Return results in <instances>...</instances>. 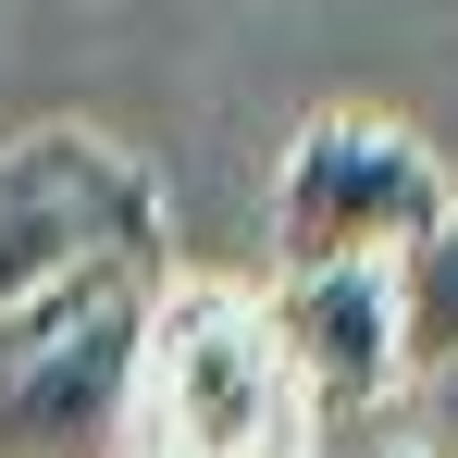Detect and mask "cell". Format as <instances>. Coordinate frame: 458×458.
Masks as SVG:
<instances>
[{"label": "cell", "instance_id": "1", "mask_svg": "<svg viewBox=\"0 0 458 458\" xmlns=\"http://www.w3.org/2000/svg\"><path fill=\"white\" fill-rule=\"evenodd\" d=\"M310 396L273 347L260 285L224 273H161L149 335H137V409L124 458H310Z\"/></svg>", "mask_w": 458, "mask_h": 458}, {"label": "cell", "instance_id": "2", "mask_svg": "<svg viewBox=\"0 0 458 458\" xmlns=\"http://www.w3.org/2000/svg\"><path fill=\"white\" fill-rule=\"evenodd\" d=\"M174 248H112L0 310V458H124L137 335Z\"/></svg>", "mask_w": 458, "mask_h": 458}, {"label": "cell", "instance_id": "3", "mask_svg": "<svg viewBox=\"0 0 458 458\" xmlns=\"http://www.w3.org/2000/svg\"><path fill=\"white\" fill-rule=\"evenodd\" d=\"M446 199H458L446 161L409 124H384V112H310L285 137V174H273V273H298V260H396Z\"/></svg>", "mask_w": 458, "mask_h": 458}, {"label": "cell", "instance_id": "4", "mask_svg": "<svg viewBox=\"0 0 458 458\" xmlns=\"http://www.w3.org/2000/svg\"><path fill=\"white\" fill-rule=\"evenodd\" d=\"M112 248H161V186L137 149H112L99 124H38L0 149V310Z\"/></svg>", "mask_w": 458, "mask_h": 458}, {"label": "cell", "instance_id": "5", "mask_svg": "<svg viewBox=\"0 0 458 458\" xmlns=\"http://www.w3.org/2000/svg\"><path fill=\"white\" fill-rule=\"evenodd\" d=\"M260 310H273V347H285V372H298L310 421H372V409H396V384H409L396 260H298V273L260 285Z\"/></svg>", "mask_w": 458, "mask_h": 458}, {"label": "cell", "instance_id": "6", "mask_svg": "<svg viewBox=\"0 0 458 458\" xmlns=\"http://www.w3.org/2000/svg\"><path fill=\"white\" fill-rule=\"evenodd\" d=\"M396 347H409V372L458 360V199L396 248Z\"/></svg>", "mask_w": 458, "mask_h": 458}, {"label": "cell", "instance_id": "7", "mask_svg": "<svg viewBox=\"0 0 458 458\" xmlns=\"http://www.w3.org/2000/svg\"><path fill=\"white\" fill-rule=\"evenodd\" d=\"M396 421H409V458H458V360H421L396 384Z\"/></svg>", "mask_w": 458, "mask_h": 458}]
</instances>
